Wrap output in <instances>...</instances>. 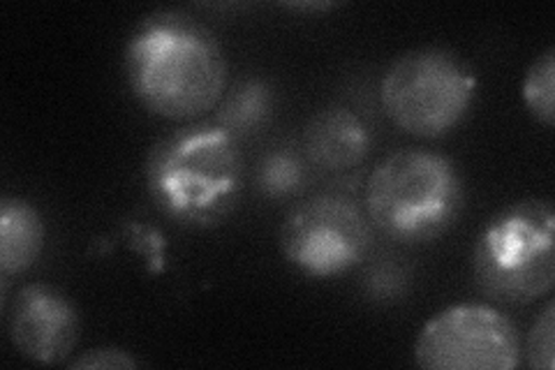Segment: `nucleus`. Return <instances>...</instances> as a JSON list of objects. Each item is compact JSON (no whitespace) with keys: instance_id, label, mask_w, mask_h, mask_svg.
Returning <instances> with one entry per match:
<instances>
[{"instance_id":"39448f33","label":"nucleus","mask_w":555,"mask_h":370,"mask_svg":"<svg viewBox=\"0 0 555 370\" xmlns=\"http://www.w3.org/2000/svg\"><path fill=\"white\" fill-rule=\"evenodd\" d=\"M477 75L465 59L444 47H420L398 56L382 77V110L412 137L438 139L470 112Z\"/></svg>"},{"instance_id":"f8f14e48","label":"nucleus","mask_w":555,"mask_h":370,"mask_svg":"<svg viewBox=\"0 0 555 370\" xmlns=\"http://www.w3.org/2000/svg\"><path fill=\"white\" fill-rule=\"evenodd\" d=\"M308 179L304 157L292 149H273L257 165V190L267 200H289L299 195Z\"/></svg>"},{"instance_id":"423d86ee","label":"nucleus","mask_w":555,"mask_h":370,"mask_svg":"<svg viewBox=\"0 0 555 370\" xmlns=\"http://www.w3.org/2000/svg\"><path fill=\"white\" fill-rule=\"evenodd\" d=\"M524 357L505 312L481 304L440 310L414 341V361L426 370H514Z\"/></svg>"},{"instance_id":"f03ea898","label":"nucleus","mask_w":555,"mask_h":370,"mask_svg":"<svg viewBox=\"0 0 555 370\" xmlns=\"http://www.w3.org/2000/svg\"><path fill=\"white\" fill-rule=\"evenodd\" d=\"M149 195L179 225L208 227L228 218L241 188L236 139L211 126H190L163 137L146 157Z\"/></svg>"},{"instance_id":"f257e3e1","label":"nucleus","mask_w":555,"mask_h":370,"mask_svg":"<svg viewBox=\"0 0 555 370\" xmlns=\"http://www.w3.org/2000/svg\"><path fill=\"white\" fill-rule=\"evenodd\" d=\"M124 69L132 95L167 120H193L211 112L228 88V59L193 16L153 12L130 33Z\"/></svg>"},{"instance_id":"4468645a","label":"nucleus","mask_w":555,"mask_h":370,"mask_svg":"<svg viewBox=\"0 0 555 370\" xmlns=\"http://www.w3.org/2000/svg\"><path fill=\"white\" fill-rule=\"evenodd\" d=\"M526 361L537 370L555 368V304L546 302L544 310L537 315L528 331L526 343Z\"/></svg>"},{"instance_id":"1a4fd4ad","label":"nucleus","mask_w":555,"mask_h":370,"mask_svg":"<svg viewBox=\"0 0 555 370\" xmlns=\"http://www.w3.org/2000/svg\"><path fill=\"white\" fill-rule=\"evenodd\" d=\"M373 137L363 118L347 107H326L310 118L304 151L322 169H350L366 161Z\"/></svg>"},{"instance_id":"6e6552de","label":"nucleus","mask_w":555,"mask_h":370,"mask_svg":"<svg viewBox=\"0 0 555 370\" xmlns=\"http://www.w3.org/2000/svg\"><path fill=\"white\" fill-rule=\"evenodd\" d=\"M8 331L20 355L44 366L63 363L79 343L81 320L75 304L51 285L30 283L16 292Z\"/></svg>"},{"instance_id":"9b49d317","label":"nucleus","mask_w":555,"mask_h":370,"mask_svg":"<svg viewBox=\"0 0 555 370\" xmlns=\"http://www.w3.org/2000/svg\"><path fill=\"white\" fill-rule=\"evenodd\" d=\"M273 110V91L264 79H246L222 100L216 123L234 139L267 126Z\"/></svg>"},{"instance_id":"2eb2a0df","label":"nucleus","mask_w":555,"mask_h":370,"mask_svg":"<svg viewBox=\"0 0 555 370\" xmlns=\"http://www.w3.org/2000/svg\"><path fill=\"white\" fill-rule=\"evenodd\" d=\"M139 363L126 349L118 347H95L83 352L81 357L69 361V368L77 370H118V368H139Z\"/></svg>"},{"instance_id":"20e7f679","label":"nucleus","mask_w":555,"mask_h":370,"mask_svg":"<svg viewBox=\"0 0 555 370\" xmlns=\"http://www.w3.org/2000/svg\"><path fill=\"white\" fill-rule=\"evenodd\" d=\"M555 210L520 200L486 222L473 251L475 285L493 302L528 306L555 285Z\"/></svg>"},{"instance_id":"9d476101","label":"nucleus","mask_w":555,"mask_h":370,"mask_svg":"<svg viewBox=\"0 0 555 370\" xmlns=\"http://www.w3.org/2000/svg\"><path fill=\"white\" fill-rule=\"evenodd\" d=\"M47 241L44 218L38 208L20 197L0 202V271L24 273L42 255Z\"/></svg>"},{"instance_id":"dca6fc26","label":"nucleus","mask_w":555,"mask_h":370,"mask_svg":"<svg viewBox=\"0 0 555 370\" xmlns=\"http://www.w3.org/2000/svg\"><path fill=\"white\" fill-rule=\"evenodd\" d=\"M130 243L137 253H142L149 259V269L158 273L165 269V241L151 227L132 225L130 227Z\"/></svg>"},{"instance_id":"0eeeda50","label":"nucleus","mask_w":555,"mask_h":370,"mask_svg":"<svg viewBox=\"0 0 555 370\" xmlns=\"http://www.w3.org/2000/svg\"><path fill=\"white\" fill-rule=\"evenodd\" d=\"M281 248L304 276L334 278L366 257L371 225L350 197L318 195L289 210L281 229Z\"/></svg>"},{"instance_id":"ddd939ff","label":"nucleus","mask_w":555,"mask_h":370,"mask_svg":"<svg viewBox=\"0 0 555 370\" xmlns=\"http://www.w3.org/2000/svg\"><path fill=\"white\" fill-rule=\"evenodd\" d=\"M524 100L532 116L551 128L555 123V49L548 47L528 67L524 79Z\"/></svg>"},{"instance_id":"7ed1b4c3","label":"nucleus","mask_w":555,"mask_h":370,"mask_svg":"<svg viewBox=\"0 0 555 370\" xmlns=\"http://www.w3.org/2000/svg\"><path fill=\"white\" fill-rule=\"evenodd\" d=\"M366 210L382 234L424 243L456 222L465 202L459 167L442 153L408 149L382 161L366 186Z\"/></svg>"}]
</instances>
